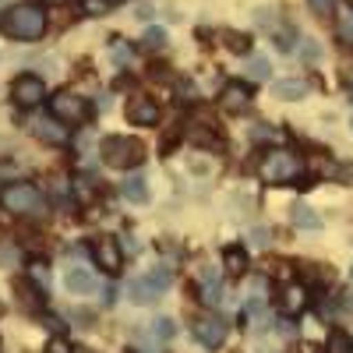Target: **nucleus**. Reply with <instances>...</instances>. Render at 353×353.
<instances>
[{"instance_id":"1","label":"nucleus","mask_w":353,"mask_h":353,"mask_svg":"<svg viewBox=\"0 0 353 353\" xmlns=\"http://www.w3.org/2000/svg\"><path fill=\"white\" fill-rule=\"evenodd\" d=\"M0 28L11 39H39L46 32V11L39 4H14L11 11H4Z\"/></svg>"},{"instance_id":"2","label":"nucleus","mask_w":353,"mask_h":353,"mask_svg":"<svg viewBox=\"0 0 353 353\" xmlns=\"http://www.w3.org/2000/svg\"><path fill=\"white\" fill-rule=\"evenodd\" d=\"M103 163L106 166H117V170H134L145 163V141L141 138H131V134H110L103 138V149H99Z\"/></svg>"},{"instance_id":"3","label":"nucleus","mask_w":353,"mask_h":353,"mask_svg":"<svg viewBox=\"0 0 353 353\" xmlns=\"http://www.w3.org/2000/svg\"><path fill=\"white\" fill-rule=\"evenodd\" d=\"M258 173H261L265 184L283 188V184L301 181V176H304V163H301V156H293V152H286V149H272V152H265Z\"/></svg>"},{"instance_id":"4","label":"nucleus","mask_w":353,"mask_h":353,"mask_svg":"<svg viewBox=\"0 0 353 353\" xmlns=\"http://www.w3.org/2000/svg\"><path fill=\"white\" fill-rule=\"evenodd\" d=\"M0 205H4L8 212H14V216H46V201H43V194L32 188V184H8L4 191H0Z\"/></svg>"},{"instance_id":"5","label":"nucleus","mask_w":353,"mask_h":353,"mask_svg":"<svg viewBox=\"0 0 353 353\" xmlns=\"http://www.w3.org/2000/svg\"><path fill=\"white\" fill-rule=\"evenodd\" d=\"M50 113L61 124H68V128H81L88 121V103L81 96H74V92H57L50 99Z\"/></svg>"},{"instance_id":"6","label":"nucleus","mask_w":353,"mask_h":353,"mask_svg":"<svg viewBox=\"0 0 353 353\" xmlns=\"http://www.w3.org/2000/svg\"><path fill=\"white\" fill-rule=\"evenodd\" d=\"M194 339L205 346V350H219L226 343V321L219 314H201L194 321Z\"/></svg>"},{"instance_id":"7","label":"nucleus","mask_w":353,"mask_h":353,"mask_svg":"<svg viewBox=\"0 0 353 353\" xmlns=\"http://www.w3.org/2000/svg\"><path fill=\"white\" fill-rule=\"evenodd\" d=\"M11 99H14L18 106H36V103H43V99H46V85H43V78H36V74H21V78H14V85H11Z\"/></svg>"},{"instance_id":"8","label":"nucleus","mask_w":353,"mask_h":353,"mask_svg":"<svg viewBox=\"0 0 353 353\" xmlns=\"http://www.w3.org/2000/svg\"><path fill=\"white\" fill-rule=\"evenodd\" d=\"M92 258H96V265L103 272H110V276H117L121 272V248H117V241L113 237H96V244H92Z\"/></svg>"},{"instance_id":"9","label":"nucleus","mask_w":353,"mask_h":353,"mask_svg":"<svg viewBox=\"0 0 353 353\" xmlns=\"http://www.w3.org/2000/svg\"><path fill=\"white\" fill-rule=\"evenodd\" d=\"M219 103H223L226 113H244V110L251 106V85H244V81H230V85H223Z\"/></svg>"},{"instance_id":"10","label":"nucleus","mask_w":353,"mask_h":353,"mask_svg":"<svg viewBox=\"0 0 353 353\" xmlns=\"http://www.w3.org/2000/svg\"><path fill=\"white\" fill-rule=\"evenodd\" d=\"M128 121L134 124V128H152L156 121H159V106L152 103V99H145V96H134V99H128Z\"/></svg>"},{"instance_id":"11","label":"nucleus","mask_w":353,"mask_h":353,"mask_svg":"<svg viewBox=\"0 0 353 353\" xmlns=\"http://www.w3.org/2000/svg\"><path fill=\"white\" fill-rule=\"evenodd\" d=\"M191 141L201 145V149H219V145H223V138L216 134V124L212 121H194L191 124Z\"/></svg>"},{"instance_id":"12","label":"nucleus","mask_w":353,"mask_h":353,"mask_svg":"<svg viewBox=\"0 0 353 353\" xmlns=\"http://www.w3.org/2000/svg\"><path fill=\"white\" fill-rule=\"evenodd\" d=\"M128 297H131V304L145 307V304H156V301L163 297V290H156L149 279H134V283L128 286Z\"/></svg>"},{"instance_id":"13","label":"nucleus","mask_w":353,"mask_h":353,"mask_svg":"<svg viewBox=\"0 0 353 353\" xmlns=\"http://www.w3.org/2000/svg\"><path fill=\"white\" fill-rule=\"evenodd\" d=\"M307 307V290L301 286V283H290L286 290H283V311L286 314H301Z\"/></svg>"},{"instance_id":"14","label":"nucleus","mask_w":353,"mask_h":353,"mask_svg":"<svg viewBox=\"0 0 353 353\" xmlns=\"http://www.w3.org/2000/svg\"><path fill=\"white\" fill-rule=\"evenodd\" d=\"M272 92H276V99H286V103L304 99V96H307V81H301V78H286V81H276V85H272Z\"/></svg>"},{"instance_id":"15","label":"nucleus","mask_w":353,"mask_h":353,"mask_svg":"<svg viewBox=\"0 0 353 353\" xmlns=\"http://www.w3.org/2000/svg\"><path fill=\"white\" fill-rule=\"evenodd\" d=\"M290 219H293V226H297V230H318L321 226V216L311 209V205H304V201H297L290 209Z\"/></svg>"},{"instance_id":"16","label":"nucleus","mask_w":353,"mask_h":353,"mask_svg":"<svg viewBox=\"0 0 353 353\" xmlns=\"http://www.w3.org/2000/svg\"><path fill=\"white\" fill-rule=\"evenodd\" d=\"M64 286H68L71 293H92V290H96V279L88 276L85 269H68V272H64Z\"/></svg>"},{"instance_id":"17","label":"nucleus","mask_w":353,"mask_h":353,"mask_svg":"<svg viewBox=\"0 0 353 353\" xmlns=\"http://www.w3.org/2000/svg\"><path fill=\"white\" fill-rule=\"evenodd\" d=\"M32 131H36V138H43V141H50V145H61V141L68 138V131L57 128L53 121H32Z\"/></svg>"},{"instance_id":"18","label":"nucleus","mask_w":353,"mask_h":353,"mask_svg":"<svg viewBox=\"0 0 353 353\" xmlns=\"http://www.w3.org/2000/svg\"><path fill=\"white\" fill-rule=\"evenodd\" d=\"M223 265H226L230 276H244V272H248V254H244V248H226Z\"/></svg>"},{"instance_id":"19","label":"nucleus","mask_w":353,"mask_h":353,"mask_svg":"<svg viewBox=\"0 0 353 353\" xmlns=\"http://www.w3.org/2000/svg\"><path fill=\"white\" fill-rule=\"evenodd\" d=\"M124 198L128 201H134V205H141V201H149V184L141 181V176H131V181H124Z\"/></svg>"},{"instance_id":"20","label":"nucleus","mask_w":353,"mask_h":353,"mask_svg":"<svg viewBox=\"0 0 353 353\" xmlns=\"http://www.w3.org/2000/svg\"><path fill=\"white\" fill-rule=\"evenodd\" d=\"M329 353H353V339L343 329H332L329 332Z\"/></svg>"},{"instance_id":"21","label":"nucleus","mask_w":353,"mask_h":353,"mask_svg":"<svg viewBox=\"0 0 353 353\" xmlns=\"http://www.w3.org/2000/svg\"><path fill=\"white\" fill-rule=\"evenodd\" d=\"M248 74L258 78V81H269L272 74V64H269V57H251V64H248Z\"/></svg>"},{"instance_id":"22","label":"nucleus","mask_w":353,"mask_h":353,"mask_svg":"<svg viewBox=\"0 0 353 353\" xmlns=\"http://www.w3.org/2000/svg\"><path fill=\"white\" fill-rule=\"evenodd\" d=\"M226 46H230L233 53H248V50H251V39H248L244 32H226Z\"/></svg>"},{"instance_id":"23","label":"nucleus","mask_w":353,"mask_h":353,"mask_svg":"<svg viewBox=\"0 0 353 353\" xmlns=\"http://www.w3.org/2000/svg\"><path fill=\"white\" fill-rule=\"evenodd\" d=\"M152 336H156V339H173V336H176V325H173V318H159L156 325H152Z\"/></svg>"},{"instance_id":"24","label":"nucleus","mask_w":353,"mask_h":353,"mask_svg":"<svg viewBox=\"0 0 353 353\" xmlns=\"http://www.w3.org/2000/svg\"><path fill=\"white\" fill-rule=\"evenodd\" d=\"M81 11H85L88 18H103V14L110 11V0H85Z\"/></svg>"},{"instance_id":"25","label":"nucleus","mask_w":353,"mask_h":353,"mask_svg":"<svg viewBox=\"0 0 353 353\" xmlns=\"http://www.w3.org/2000/svg\"><path fill=\"white\" fill-rule=\"evenodd\" d=\"M145 46H149V50H163L166 46V32H163V28H145Z\"/></svg>"},{"instance_id":"26","label":"nucleus","mask_w":353,"mask_h":353,"mask_svg":"<svg viewBox=\"0 0 353 353\" xmlns=\"http://www.w3.org/2000/svg\"><path fill=\"white\" fill-rule=\"evenodd\" d=\"M201 297H205V304H212V307L226 301V297H223V286H219V283H205V293H201Z\"/></svg>"},{"instance_id":"27","label":"nucleus","mask_w":353,"mask_h":353,"mask_svg":"<svg viewBox=\"0 0 353 353\" xmlns=\"http://www.w3.org/2000/svg\"><path fill=\"white\" fill-rule=\"evenodd\" d=\"M311 4V11L318 14V18H329L332 11H336V0H307Z\"/></svg>"},{"instance_id":"28","label":"nucleus","mask_w":353,"mask_h":353,"mask_svg":"<svg viewBox=\"0 0 353 353\" xmlns=\"http://www.w3.org/2000/svg\"><path fill=\"white\" fill-rule=\"evenodd\" d=\"M145 279H149L156 290H166V286H170V269H152V272L145 276Z\"/></svg>"},{"instance_id":"29","label":"nucleus","mask_w":353,"mask_h":353,"mask_svg":"<svg viewBox=\"0 0 353 353\" xmlns=\"http://www.w3.org/2000/svg\"><path fill=\"white\" fill-rule=\"evenodd\" d=\"M251 241H254L258 248H265V244H269V230H265V226H258V230H251Z\"/></svg>"},{"instance_id":"30","label":"nucleus","mask_w":353,"mask_h":353,"mask_svg":"<svg viewBox=\"0 0 353 353\" xmlns=\"http://www.w3.org/2000/svg\"><path fill=\"white\" fill-rule=\"evenodd\" d=\"M18 290H21V293H28V290H25V279H18ZM25 301H32V304H43V290H32V297H25Z\"/></svg>"},{"instance_id":"31","label":"nucleus","mask_w":353,"mask_h":353,"mask_svg":"<svg viewBox=\"0 0 353 353\" xmlns=\"http://www.w3.org/2000/svg\"><path fill=\"white\" fill-rule=\"evenodd\" d=\"M304 57H307V61H318V57H321L318 43H304Z\"/></svg>"},{"instance_id":"32","label":"nucleus","mask_w":353,"mask_h":353,"mask_svg":"<svg viewBox=\"0 0 353 353\" xmlns=\"http://www.w3.org/2000/svg\"><path fill=\"white\" fill-rule=\"evenodd\" d=\"M134 14H138L141 21H149V18H152V8H149V4H138V11H134Z\"/></svg>"},{"instance_id":"33","label":"nucleus","mask_w":353,"mask_h":353,"mask_svg":"<svg viewBox=\"0 0 353 353\" xmlns=\"http://www.w3.org/2000/svg\"><path fill=\"white\" fill-rule=\"evenodd\" d=\"M258 25H272V11H269V8L258 11Z\"/></svg>"},{"instance_id":"34","label":"nucleus","mask_w":353,"mask_h":353,"mask_svg":"<svg viewBox=\"0 0 353 353\" xmlns=\"http://www.w3.org/2000/svg\"><path fill=\"white\" fill-rule=\"evenodd\" d=\"M343 81L353 85V61H343Z\"/></svg>"},{"instance_id":"35","label":"nucleus","mask_w":353,"mask_h":353,"mask_svg":"<svg viewBox=\"0 0 353 353\" xmlns=\"http://www.w3.org/2000/svg\"><path fill=\"white\" fill-rule=\"evenodd\" d=\"M50 353H68V346H64V343H57V339H53V343H50Z\"/></svg>"},{"instance_id":"36","label":"nucleus","mask_w":353,"mask_h":353,"mask_svg":"<svg viewBox=\"0 0 353 353\" xmlns=\"http://www.w3.org/2000/svg\"><path fill=\"white\" fill-rule=\"evenodd\" d=\"M343 307H346V311H350V314H353V293H350V297H346V301H343Z\"/></svg>"},{"instance_id":"37","label":"nucleus","mask_w":353,"mask_h":353,"mask_svg":"<svg viewBox=\"0 0 353 353\" xmlns=\"http://www.w3.org/2000/svg\"><path fill=\"white\" fill-rule=\"evenodd\" d=\"M71 353H92V350H81V346H78V350H71Z\"/></svg>"},{"instance_id":"38","label":"nucleus","mask_w":353,"mask_h":353,"mask_svg":"<svg viewBox=\"0 0 353 353\" xmlns=\"http://www.w3.org/2000/svg\"><path fill=\"white\" fill-rule=\"evenodd\" d=\"M4 4H8V0H0V8H4Z\"/></svg>"},{"instance_id":"39","label":"nucleus","mask_w":353,"mask_h":353,"mask_svg":"<svg viewBox=\"0 0 353 353\" xmlns=\"http://www.w3.org/2000/svg\"><path fill=\"white\" fill-rule=\"evenodd\" d=\"M53 4H64V0H53Z\"/></svg>"},{"instance_id":"40","label":"nucleus","mask_w":353,"mask_h":353,"mask_svg":"<svg viewBox=\"0 0 353 353\" xmlns=\"http://www.w3.org/2000/svg\"><path fill=\"white\" fill-rule=\"evenodd\" d=\"M350 276H353V269H350Z\"/></svg>"}]
</instances>
